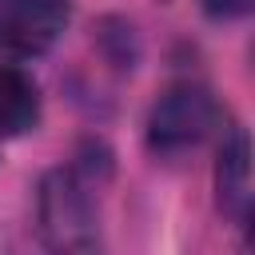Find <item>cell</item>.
I'll list each match as a JSON object with an SVG mask.
<instances>
[{"mask_svg": "<svg viewBox=\"0 0 255 255\" xmlns=\"http://www.w3.org/2000/svg\"><path fill=\"white\" fill-rule=\"evenodd\" d=\"M219 124V104L207 88L195 84H175L167 88L151 116H147V147L163 159H179L195 151Z\"/></svg>", "mask_w": 255, "mask_h": 255, "instance_id": "6da1fadb", "label": "cell"}, {"mask_svg": "<svg viewBox=\"0 0 255 255\" xmlns=\"http://www.w3.org/2000/svg\"><path fill=\"white\" fill-rule=\"evenodd\" d=\"M40 231L56 251H92L96 247V207L88 183L76 171H52L40 183Z\"/></svg>", "mask_w": 255, "mask_h": 255, "instance_id": "7a4b0ae2", "label": "cell"}, {"mask_svg": "<svg viewBox=\"0 0 255 255\" xmlns=\"http://www.w3.org/2000/svg\"><path fill=\"white\" fill-rule=\"evenodd\" d=\"M68 28V0H0V44L20 56L48 52Z\"/></svg>", "mask_w": 255, "mask_h": 255, "instance_id": "3957f363", "label": "cell"}, {"mask_svg": "<svg viewBox=\"0 0 255 255\" xmlns=\"http://www.w3.org/2000/svg\"><path fill=\"white\" fill-rule=\"evenodd\" d=\"M215 191H219V207L235 223L251 219V195L255 191H251V143H247V131H231L227 143L219 147Z\"/></svg>", "mask_w": 255, "mask_h": 255, "instance_id": "277c9868", "label": "cell"}, {"mask_svg": "<svg viewBox=\"0 0 255 255\" xmlns=\"http://www.w3.org/2000/svg\"><path fill=\"white\" fill-rule=\"evenodd\" d=\"M40 124V92L20 68H0V135H24Z\"/></svg>", "mask_w": 255, "mask_h": 255, "instance_id": "5b68a950", "label": "cell"}, {"mask_svg": "<svg viewBox=\"0 0 255 255\" xmlns=\"http://www.w3.org/2000/svg\"><path fill=\"white\" fill-rule=\"evenodd\" d=\"M251 4L255 0H203V12L211 20H239V16L251 12Z\"/></svg>", "mask_w": 255, "mask_h": 255, "instance_id": "8992f818", "label": "cell"}]
</instances>
